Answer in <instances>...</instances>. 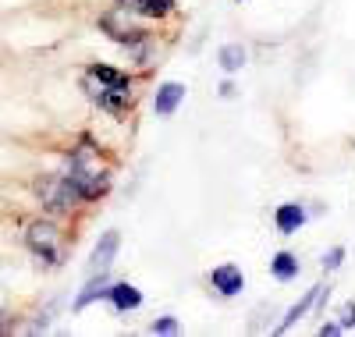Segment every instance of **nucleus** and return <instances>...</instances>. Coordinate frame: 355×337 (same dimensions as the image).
<instances>
[{"label": "nucleus", "mask_w": 355, "mask_h": 337, "mask_svg": "<svg viewBox=\"0 0 355 337\" xmlns=\"http://www.w3.org/2000/svg\"><path fill=\"white\" fill-rule=\"evenodd\" d=\"M274 224H277L281 234H295V231L306 224V209H302L299 202H284V206H277V213H274Z\"/></svg>", "instance_id": "20e7f679"}, {"label": "nucleus", "mask_w": 355, "mask_h": 337, "mask_svg": "<svg viewBox=\"0 0 355 337\" xmlns=\"http://www.w3.org/2000/svg\"><path fill=\"white\" fill-rule=\"evenodd\" d=\"M28 249H33L40 259H46L50 266L61 263V252H57V238H53L50 224H33L28 227Z\"/></svg>", "instance_id": "f257e3e1"}, {"label": "nucleus", "mask_w": 355, "mask_h": 337, "mask_svg": "<svg viewBox=\"0 0 355 337\" xmlns=\"http://www.w3.org/2000/svg\"><path fill=\"white\" fill-rule=\"evenodd\" d=\"M107 288H110V284H107L103 277H100V281H93V284H89V288H85V291H82V295L75 298V309H85L89 302H96V298H103V295H107Z\"/></svg>", "instance_id": "f8f14e48"}, {"label": "nucleus", "mask_w": 355, "mask_h": 337, "mask_svg": "<svg viewBox=\"0 0 355 337\" xmlns=\"http://www.w3.org/2000/svg\"><path fill=\"white\" fill-rule=\"evenodd\" d=\"M320 295H323V288H309V295H306V298H302L299 305H291V309H288V316L281 320V327H277V330H291L295 323H299V320H302V316H306V313L313 309V302H316Z\"/></svg>", "instance_id": "0eeeda50"}, {"label": "nucleus", "mask_w": 355, "mask_h": 337, "mask_svg": "<svg viewBox=\"0 0 355 337\" xmlns=\"http://www.w3.org/2000/svg\"><path fill=\"white\" fill-rule=\"evenodd\" d=\"M341 259H345V249H341V245H334V249H331L327 256H323V266H327V270H338V266H341Z\"/></svg>", "instance_id": "ddd939ff"}, {"label": "nucleus", "mask_w": 355, "mask_h": 337, "mask_svg": "<svg viewBox=\"0 0 355 337\" xmlns=\"http://www.w3.org/2000/svg\"><path fill=\"white\" fill-rule=\"evenodd\" d=\"M338 323H341V330H348V327H355V302H348V305H345V309H341V320H338Z\"/></svg>", "instance_id": "2eb2a0df"}, {"label": "nucleus", "mask_w": 355, "mask_h": 337, "mask_svg": "<svg viewBox=\"0 0 355 337\" xmlns=\"http://www.w3.org/2000/svg\"><path fill=\"white\" fill-rule=\"evenodd\" d=\"M107 295H110V302H114L117 313H128V309H139V305H142V295H139V288H132V284H110Z\"/></svg>", "instance_id": "39448f33"}, {"label": "nucleus", "mask_w": 355, "mask_h": 337, "mask_svg": "<svg viewBox=\"0 0 355 337\" xmlns=\"http://www.w3.org/2000/svg\"><path fill=\"white\" fill-rule=\"evenodd\" d=\"M117 245H121V238H117V231H107L100 241H96V249H93V266L96 270H107L117 256Z\"/></svg>", "instance_id": "423d86ee"}, {"label": "nucleus", "mask_w": 355, "mask_h": 337, "mask_svg": "<svg viewBox=\"0 0 355 337\" xmlns=\"http://www.w3.org/2000/svg\"><path fill=\"white\" fill-rule=\"evenodd\" d=\"M182 100H185V85H178V82H164V85L157 89V96H153V110H157L160 117H171Z\"/></svg>", "instance_id": "7ed1b4c3"}, {"label": "nucleus", "mask_w": 355, "mask_h": 337, "mask_svg": "<svg viewBox=\"0 0 355 337\" xmlns=\"http://www.w3.org/2000/svg\"><path fill=\"white\" fill-rule=\"evenodd\" d=\"M320 334H323V337H327V334H341V323H323Z\"/></svg>", "instance_id": "dca6fc26"}, {"label": "nucleus", "mask_w": 355, "mask_h": 337, "mask_svg": "<svg viewBox=\"0 0 355 337\" xmlns=\"http://www.w3.org/2000/svg\"><path fill=\"white\" fill-rule=\"evenodd\" d=\"M8 330V320H4V313H0V334H4Z\"/></svg>", "instance_id": "f3484780"}, {"label": "nucleus", "mask_w": 355, "mask_h": 337, "mask_svg": "<svg viewBox=\"0 0 355 337\" xmlns=\"http://www.w3.org/2000/svg\"><path fill=\"white\" fill-rule=\"evenodd\" d=\"M270 270H274L277 281H295V277H299V259H295L291 252H277L270 259Z\"/></svg>", "instance_id": "6e6552de"}, {"label": "nucleus", "mask_w": 355, "mask_h": 337, "mask_svg": "<svg viewBox=\"0 0 355 337\" xmlns=\"http://www.w3.org/2000/svg\"><path fill=\"white\" fill-rule=\"evenodd\" d=\"M242 64H245V50H242L239 43L220 46V68H224V71H239Z\"/></svg>", "instance_id": "9d476101"}, {"label": "nucleus", "mask_w": 355, "mask_h": 337, "mask_svg": "<svg viewBox=\"0 0 355 337\" xmlns=\"http://www.w3.org/2000/svg\"><path fill=\"white\" fill-rule=\"evenodd\" d=\"M132 8H135V11H142L146 18H164V15L174 8V0H135Z\"/></svg>", "instance_id": "9b49d317"}, {"label": "nucleus", "mask_w": 355, "mask_h": 337, "mask_svg": "<svg viewBox=\"0 0 355 337\" xmlns=\"http://www.w3.org/2000/svg\"><path fill=\"white\" fill-rule=\"evenodd\" d=\"M150 330H153V334H174V330H178V320L164 316V320H157V323H153Z\"/></svg>", "instance_id": "4468645a"}, {"label": "nucleus", "mask_w": 355, "mask_h": 337, "mask_svg": "<svg viewBox=\"0 0 355 337\" xmlns=\"http://www.w3.org/2000/svg\"><path fill=\"white\" fill-rule=\"evenodd\" d=\"M89 78H96L100 85H114V89H128V78H125L121 71H114V68H107V64H93V68H89Z\"/></svg>", "instance_id": "1a4fd4ad"}, {"label": "nucleus", "mask_w": 355, "mask_h": 337, "mask_svg": "<svg viewBox=\"0 0 355 337\" xmlns=\"http://www.w3.org/2000/svg\"><path fill=\"white\" fill-rule=\"evenodd\" d=\"M210 284H214L224 298H231V295H239V291L245 288V277H242V270H239V266L224 263V266H217V270L210 273Z\"/></svg>", "instance_id": "f03ea898"}]
</instances>
